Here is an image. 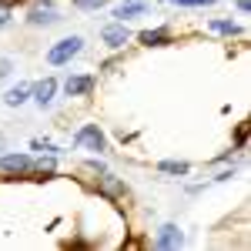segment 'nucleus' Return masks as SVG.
Listing matches in <instances>:
<instances>
[{
  "label": "nucleus",
  "mask_w": 251,
  "mask_h": 251,
  "mask_svg": "<svg viewBox=\"0 0 251 251\" xmlns=\"http://www.w3.org/2000/svg\"><path fill=\"white\" fill-rule=\"evenodd\" d=\"M80 47H84V40L80 37H64L57 40L50 50H47V64H54V67H60V64H71V57H77Z\"/></svg>",
  "instance_id": "1"
},
{
  "label": "nucleus",
  "mask_w": 251,
  "mask_h": 251,
  "mask_svg": "<svg viewBox=\"0 0 251 251\" xmlns=\"http://www.w3.org/2000/svg\"><path fill=\"white\" fill-rule=\"evenodd\" d=\"M0 171L3 174H30L34 171V161H30V154H7L0 157Z\"/></svg>",
  "instance_id": "2"
},
{
  "label": "nucleus",
  "mask_w": 251,
  "mask_h": 251,
  "mask_svg": "<svg viewBox=\"0 0 251 251\" xmlns=\"http://www.w3.org/2000/svg\"><path fill=\"white\" fill-rule=\"evenodd\" d=\"M74 141H77V148H87V151H104V134H100V127H97V124L80 127Z\"/></svg>",
  "instance_id": "3"
},
{
  "label": "nucleus",
  "mask_w": 251,
  "mask_h": 251,
  "mask_svg": "<svg viewBox=\"0 0 251 251\" xmlns=\"http://www.w3.org/2000/svg\"><path fill=\"white\" fill-rule=\"evenodd\" d=\"M154 245H157V248H161V251L181 248V245H184V234H181V228H177V225H164V228H161V231H157Z\"/></svg>",
  "instance_id": "4"
},
{
  "label": "nucleus",
  "mask_w": 251,
  "mask_h": 251,
  "mask_svg": "<svg viewBox=\"0 0 251 251\" xmlns=\"http://www.w3.org/2000/svg\"><path fill=\"white\" fill-rule=\"evenodd\" d=\"M64 91H67V97H84V94H91V91H94V77H91V74H77V77H67Z\"/></svg>",
  "instance_id": "5"
},
{
  "label": "nucleus",
  "mask_w": 251,
  "mask_h": 251,
  "mask_svg": "<svg viewBox=\"0 0 251 251\" xmlns=\"http://www.w3.org/2000/svg\"><path fill=\"white\" fill-rule=\"evenodd\" d=\"M100 37H104L107 47H124L131 34H127V27H124V20H121V24H107V27L100 30Z\"/></svg>",
  "instance_id": "6"
},
{
  "label": "nucleus",
  "mask_w": 251,
  "mask_h": 251,
  "mask_svg": "<svg viewBox=\"0 0 251 251\" xmlns=\"http://www.w3.org/2000/svg\"><path fill=\"white\" fill-rule=\"evenodd\" d=\"M54 91H57V80H54V77H44L40 84L30 87V94H34V100H37L40 107H47V104L54 100Z\"/></svg>",
  "instance_id": "7"
},
{
  "label": "nucleus",
  "mask_w": 251,
  "mask_h": 251,
  "mask_svg": "<svg viewBox=\"0 0 251 251\" xmlns=\"http://www.w3.org/2000/svg\"><path fill=\"white\" fill-rule=\"evenodd\" d=\"M27 20H30V24H54V20H57V7H54V3H37Z\"/></svg>",
  "instance_id": "8"
},
{
  "label": "nucleus",
  "mask_w": 251,
  "mask_h": 251,
  "mask_svg": "<svg viewBox=\"0 0 251 251\" xmlns=\"http://www.w3.org/2000/svg\"><path fill=\"white\" fill-rule=\"evenodd\" d=\"M148 7H144V0H124V3H117L114 7V17L127 20V17H141Z\"/></svg>",
  "instance_id": "9"
},
{
  "label": "nucleus",
  "mask_w": 251,
  "mask_h": 251,
  "mask_svg": "<svg viewBox=\"0 0 251 251\" xmlns=\"http://www.w3.org/2000/svg\"><path fill=\"white\" fill-rule=\"evenodd\" d=\"M27 97H30V84H17V87H10V91H7V97H3V100H7L10 107H20Z\"/></svg>",
  "instance_id": "10"
},
{
  "label": "nucleus",
  "mask_w": 251,
  "mask_h": 251,
  "mask_svg": "<svg viewBox=\"0 0 251 251\" xmlns=\"http://www.w3.org/2000/svg\"><path fill=\"white\" fill-rule=\"evenodd\" d=\"M164 40H168V30H164V27L144 30V34H141V44H144V47H157V44H164Z\"/></svg>",
  "instance_id": "11"
},
{
  "label": "nucleus",
  "mask_w": 251,
  "mask_h": 251,
  "mask_svg": "<svg viewBox=\"0 0 251 251\" xmlns=\"http://www.w3.org/2000/svg\"><path fill=\"white\" fill-rule=\"evenodd\" d=\"M211 30H214V34H228V37H234L241 27H238L234 20H211Z\"/></svg>",
  "instance_id": "12"
},
{
  "label": "nucleus",
  "mask_w": 251,
  "mask_h": 251,
  "mask_svg": "<svg viewBox=\"0 0 251 251\" xmlns=\"http://www.w3.org/2000/svg\"><path fill=\"white\" fill-rule=\"evenodd\" d=\"M100 191L104 194H124V184L114 181V174H104V177H100Z\"/></svg>",
  "instance_id": "13"
},
{
  "label": "nucleus",
  "mask_w": 251,
  "mask_h": 251,
  "mask_svg": "<svg viewBox=\"0 0 251 251\" xmlns=\"http://www.w3.org/2000/svg\"><path fill=\"white\" fill-rule=\"evenodd\" d=\"M157 168H161L164 174H188V171H191V168H188V161H161Z\"/></svg>",
  "instance_id": "14"
},
{
  "label": "nucleus",
  "mask_w": 251,
  "mask_h": 251,
  "mask_svg": "<svg viewBox=\"0 0 251 251\" xmlns=\"http://www.w3.org/2000/svg\"><path fill=\"white\" fill-rule=\"evenodd\" d=\"M34 171L44 177V174H54V154H47V157H40L37 164H34Z\"/></svg>",
  "instance_id": "15"
},
{
  "label": "nucleus",
  "mask_w": 251,
  "mask_h": 251,
  "mask_svg": "<svg viewBox=\"0 0 251 251\" xmlns=\"http://www.w3.org/2000/svg\"><path fill=\"white\" fill-rule=\"evenodd\" d=\"M30 148H34V151H40V154H54V157L60 154V151H57V148H54V144H50V141H34Z\"/></svg>",
  "instance_id": "16"
},
{
  "label": "nucleus",
  "mask_w": 251,
  "mask_h": 251,
  "mask_svg": "<svg viewBox=\"0 0 251 251\" xmlns=\"http://www.w3.org/2000/svg\"><path fill=\"white\" fill-rule=\"evenodd\" d=\"M107 0H74V7L77 10H97V7H104Z\"/></svg>",
  "instance_id": "17"
},
{
  "label": "nucleus",
  "mask_w": 251,
  "mask_h": 251,
  "mask_svg": "<svg viewBox=\"0 0 251 251\" xmlns=\"http://www.w3.org/2000/svg\"><path fill=\"white\" fill-rule=\"evenodd\" d=\"M171 3H181V7H211L214 0H171Z\"/></svg>",
  "instance_id": "18"
},
{
  "label": "nucleus",
  "mask_w": 251,
  "mask_h": 251,
  "mask_svg": "<svg viewBox=\"0 0 251 251\" xmlns=\"http://www.w3.org/2000/svg\"><path fill=\"white\" fill-rule=\"evenodd\" d=\"M7 74H10V64H7V60H0V77H7Z\"/></svg>",
  "instance_id": "19"
}]
</instances>
